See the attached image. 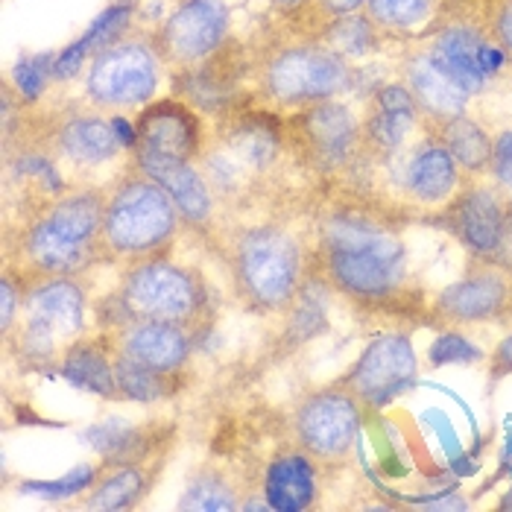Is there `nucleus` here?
I'll return each mask as SVG.
<instances>
[{
    "instance_id": "nucleus-1",
    "label": "nucleus",
    "mask_w": 512,
    "mask_h": 512,
    "mask_svg": "<svg viewBox=\"0 0 512 512\" xmlns=\"http://www.w3.org/2000/svg\"><path fill=\"white\" fill-rule=\"evenodd\" d=\"M106 191L68 188L24 211L18 226H6L3 270L15 273L30 290L47 278L82 276L100 261V229Z\"/></svg>"
},
{
    "instance_id": "nucleus-2",
    "label": "nucleus",
    "mask_w": 512,
    "mask_h": 512,
    "mask_svg": "<svg viewBox=\"0 0 512 512\" xmlns=\"http://www.w3.org/2000/svg\"><path fill=\"white\" fill-rule=\"evenodd\" d=\"M311 258L316 276L357 305H384L404 290V240L378 214L357 208L325 211Z\"/></svg>"
},
{
    "instance_id": "nucleus-3",
    "label": "nucleus",
    "mask_w": 512,
    "mask_h": 512,
    "mask_svg": "<svg viewBox=\"0 0 512 512\" xmlns=\"http://www.w3.org/2000/svg\"><path fill=\"white\" fill-rule=\"evenodd\" d=\"M214 296L205 276L191 264L167 258L120 270L118 287L100 302L103 328H120L135 319L179 325L199 337L214 325Z\"/></svg>"
},
{
    "instance_id": "nucleus-4",
    "label": "nucleus",
    "mask_w": 512,
    "mask_h": 512,
    "mask_svg": "<svg viewBox=\"0 0 512 512\" xmlns=\"http://www.w3.org/2000/svg\"><path fill=\"white\" fill-rule=\"evenodd\" d=\"M182 226L185 220L170 194L144 170L132 167L106 191L100 261L126 270L167 258Z\"/></svg>"
},
{
    "instance_id": "nucleus-5",
    "label": "nucleus",
    "mask_w": 512,
    "mask_h": 512,
    "mask_svg": "<svg viewBox=\"0 0 512 512\" xmlns=\"http://www.w3.org/2000/svg\"><path fill=\"white\" fill-rule=\"evenodd\" d=\"M229 270L237 299L264 316L290 314L314 273L305 243L278 223H255L229 240Z\"/></svg>"
},
{
    "instance_id": "nucleus-6",
    "label": "nucleus",
    "mask_w": 512,
    "mask_h": 512,
    "mask_svg": "<svg viewBox=\"0 0 512 512\" xmlns=\"http://www.w3.org/2000/svg\"><path fill=\"white\" fill-rule=\"evenodd\" d=\"M85 311L88 290L79 276L39 281L27 290L21 316L3 346L27 369H56L65 349L88 334Z\"/></svg>"
},
{
    "instance_id": "nucleus-7",
    "label": "nucleus",
    "mask_w": 512,
    "mask_h": 512,
    "mask_svg": "<svg viewBox=\"0 0 512 512\" xmlns=\"http://www.w3.org/2000/svg\"><path fill=\"white\" fill-rule=\"evenodd\" d=\"M258 88L278 109H305L337 100L352 85V68L322 41H293L273 47L258 62Z\"/></svg>"
},
{
    "instance_id": "nucleus-8",
    "label": "nucleus",
    "mask_w": 512,
    "mask_h": 512,
    "mask_svg": "<svg viewBox=\"0 0 512 512\" xmlns=\"http://www.w3.org/2000/svg\"><path fill=\"white\" fill-rule=\"evenodd\" d=\"M164 62L156 53L150 33L126 36L112 47L91 56L85 71V100L106 115L141 112L158 100Z\"/></svg>"
},
{
    "instance_id": "nucleus-9",
    "label": "nucleus",
    "mask_w": 512,
    "mask_h": 512,
    "mask_svg": "<svg viewBox=\"0 0 512 512\" xmlns=\"http://www.w3.org/2000/svg\"><path fill=\"white\" fill-rule=\"evenodd\" d=\"M363 425V404L337 384L302 395L293 407V442L302 445L322 469H340L355 454Z\"/></svg>"
},
{
    "instance_id": "nucleus-10",
    "label": "nucleus",
    "mask_w": 512,
    "mask_h": 512,
    "mask_svg": "<svg viewBox=\"0 0 512 512\" xmlns=\"http://www.w3.org/2000/svg\"><path fill=\"white\" fill-rule=\"evenodd\" d=\"M284 141L316 173H337L355 164L363 150V123L340 100L296 109L284 123Z\"/></svg>"
},
{
    "instance_id": "nucleus-11",
    "label": "nucleus",
    "mask_w": 512,
    "mask_h": 512,
    "mask_svg": "<svg viewBox=\"0 0 512 512\" xmlns=\"http://www.w3.org/2000/svg\"><path fill=\"white\" fill-rule=\"evenodd\" d=\"M232 36V12L223 0H179L150 33L167 71H191L217 56Z\"/></svg>"
},
{
    "instance_id": "nucleus-12",
    "label": "nucleus",
    "mask_w": 512,
    "mask_h": 512,
    "mask_svg": "<svg viewBox=\"0 0 512 512\" xmlns=\"http://www.w3.org/2000/svg\"><path fill=\"white\" fill-rule=\"evenodd\" d=\"M416 378H419V360L413 340L404 331H393L369 340L355 366L334 384L355 395L363 410H381L407 390H413Z\"/></svg>"
},
{
    "instance_id": "nucleus-13",
    "label": "nucleus",
    "mask_w": 512,
    "mask_h": 512,
    "mask_svg": "<svg viewBox=\"0 0 512 512\" xmlns=\"http://www.w3.org/2000/svg\"><path fill=\"white\" fill-rule=\"evenodd\" d=\"M512 276L495 261H469L466 276L442 287L431 302V322L442 328H472L507 322Z\"/></svg>"
},
{
    "instance_id": "nucleus-14",
    "label": "nucleus",
    "mask_w": 512,
    "mask_h": 512,
    "mask_svg": "<svg viewBox=\"0 0 512 512\" xmlns=\"http://www.w3.org/2000/svg\"><path fill=\"white\" fill-rule=\"evenodd\" d=\"M504 211L507 197L492 179L463 176L460 191L439 208L436 223L469 252V258L492 261L501 240Z\"/></svg>"
},
{
    "instance_id": "nucleus-15",
    "label": "nucleus",
    "mask_w": 512,
    "mask_h": 512,
    "mask_svg": "<svg viewBox=\"0 0 512 512\" xmlns=\"http://www.w3.org/2000/svg\"><path fill=\"white\" fill-rule=\"evenodd\" d=\"M138 147L141 153L179 158V161H199L208 138L205 120L194 103L185 97H161L144 106L135 118ZM132 150V153H135Z\"/></svg>"
},
{
    "instance_id": "nucleus-16",
    "label": "nucleus",
    "mask_w": 512,
    "mask_h": 512,
    "mask_svg": "<svg viewBox=\"0 0 512 512\" xmlns=\"http://www.w3.org/2000/svg\"><path fill=\"white\" fill-rule=\"evenodd\" d=\"M395 158H401L398 188L416 208L439 211L463 185V173H460L451 153L445 150V144L439 141L434 123H428L425 138L419 144L407 147ZM395 158H390V161H395Z\"/></svg>"
},
{
    "instance_id": "nucleus-17",
    "label": "nucleus",
    "mask_w": 512,
    "mask_h": 512,
    "mask_svg": "<svg viewBox=\"0 0 512 512\" xmlns=\"http://www.w3.org/2000/svg\"><path fill=\"white\" fill-rule=\"evenodd\" d=\"M132 164L138 170H144L150 179H156L158 185L170 194L176 202L185 226L199 229V232H211L214 220H217V194L211 188V182L205 179V173L197 167V161H179V158L156 156V153H132Z\"/></svg>"
},
{
    "instance_id": "nucleus-18",
    "label": "nucleus",
    "mask_w": 512,
    "mask_h": 512,
    "mask_svg": "<svg viewBox=\"0 0 512 512\" xmlns=\"http://www.w3.org/2000/svg\"><path fill=\"white\" fill-rule=\"evenodd\" d=\"M106 331H112L115 355L129 357L164 375H185L194 346H197V337L191 331L179 325H167V322L135 319V322H126L120 328H106Z\"/></svg>"
},
{
    "instance_id": "nucleus-19",
    "label": "nucleus",
    "mask_w": 512,
    "mask_h": 512,
    "mask_svg": "<svg viewBox=\"0 0 512 512\" xmlns=\"http://www.w3.org/2000/svg\"><path fill=\"white\" fill-rule=\"evenodd\" d=\"M404 85L410 88L425 123L439 126L445 120L460 118L469 112L472 94L442 68L431 44L419 47L416 53L404 59Z\"/></svg>"
},
{
    "instance_id": "nucleus-20",
    "label": "nucleus",
    "mask_w": 512,
    "mask_h": 512,
    "mask_svg": "<svg viewBox=\"0 0 512 512\" xmlns=\"http://www.w3.org/2000/svg\"><path fill=\"white\" fill-rule=\"evenodd\" d=\"M319 474L322 466L302 448L284 445L264 469L261 495L276 512H308L319 507Z\"/></svg>"
},
{
    "instance_id": "nucleus-21",
    "label": "nucleus",
    "mask_w": 512,
    "mask_h": 512,
    "mask_svg": "<svg viewBox=\"0 0 512 512\" xmlns=\"http://www.w3.org/2000/svg\"><path fill=\"white\" fill-rule=\"evenodd\" d=\"M167 457L170 454L129 460V463H106L103 477L82 495L79 507L94 512H120L141 507L164 472Z\"/></svg>"
},
{
    "instance_id": "nucleus-22",
    "label": "nucleus",
    "mask_w": 512,
    "mask_h": 512,
    "mask_svg": "<svg viewBox=\"0 0 512 512\" xmlns=\"http://www.w3.org/2000/svg\"><path fill=\"white\" fill-rule=\"evenodd\" d=\"M120 141L106 112H74L50 129V153L79 167L109 164L120 156Z\"/></svg>"
},
{
    "instance_id": "nucleus-23",
    "label": "nucleus",
    "mask_w": 512,
    "mask_h": 512,
    "mask_svg": "<svg viewBox=\"0 0 512 512\" xmlns=\"http://www.w3.org/2000/svg\"><path fill=\"white\" fill-rule=\"evenodd\" d=\"M56 372L82 393L106 401H120L118 378H115V343H112V331L106 328L74 340L65 349Z\"/></svg>"
},
{
    "instance_id": "nucleus-24",
    "label": "nucleus",
    "mask_w": 512,
    "mask_h": 512,
    "mask_svg": "<svg viewBox=\"0 0 512 512\" xmlns=\"http://www.w3.org/2000/svg\"><path fill=\"white\" fill-rule=\"evenodd\" d=\"M82 436L85 442H91L103 463H129L170 454L176 442V428L170 422L129 425L126 419H106L103 425L88 428Z\"/></svg>"
},
{
    "instance_id": "nucleus-25",
    "label": "nucleus",
    "mask_w": 512,
    "mask_h": 512,
    "mask_svg": "<svg viewBox=\"0 0 512 512\" xmlns=\"http://www.w3.org/2000/svg\"><path fill=\"white\" fill-rule=\"evenodd\" d=\"M483 36L486 33H480L474 24H448L431 41V50L442 62V68L457 79L472 97L483 94V88L489 82L477 65V47H480Z\"/></svg>"
},
{
    "instance_id": "nucleus-26",
    "label": "nucleus",
    "mask_w": 512,
    "mask_h": 512,
    "mask_svg": "<svg viewBox=\"0 0 512 512\" xmlns=\"http://www.w3.org/2000/svg\"><path fill=\"white\" fill-rule=\"evenodd\" d=\"M436 135L445 144V150L451 153V158L457 161L463 176H489L495 138L477 120L469 118V112L460 115V118L439 123Z\"/></svg>"
},
{
    "instance_id": "nucleus-27",
    "label": "nucleus",
    "mask_w": 512,
    "mask_h": 512,
    "mask_svg": "<svg viewBox=\"0 0 512 512\" xmlns=\"http://www.w3.org/2000/svg\"><path fill=\"white\" fill-rule=\"evenodd\" d=\"M240 495L243 492L237 486L235 474L220 466H202L188 477L176 507L191 512H232L240 510L243 504Z\"/></svg>"
},
{
    "instance_id": "nucleus-28",
    "label": "nucleus",
    "mask_w": 512,
    "mask_h": 512,
    "mask_svg": "<svg viewBox=\"0 0 512 512\" xmlns=\"http://www.w3.org/2000/svg\"><path fill=\"white\" fill-rule=\"evenodd\" d=\"M363 12L384 36H416L434 24L439 0H366Z\"/></svg>"
},
{
    "instance_id": "nucleus-29",
    "label": "nucleus",
    "mask_w": 512,
    "mask_h": 512,
    "mask_svg": "<svg viewBox=\"0 0 512 512\" xmlns=\"http://www.w3.org/2000/svg\"><path fill=\"white\" fill-rule=\"evenodd\" d=\"M115 378H118L120 401L150 404V401H164L182 390V375H164L120 355H115Z\"/></svg>"
},
{
    "instance_id": "nucleus-30",
    "label": "nucleus",
    "mask_w": 512,
    "mask_h": 512,
    "mask_svg": "<svg viewBox=\"0 0 512 512\" xmlns=\"http://www.w3.org/2000/svg\"><path fill=\"white\" fill-rule=\"evenodd\" d=\"M381 39H384V33L372 24V18L366 12H355V15L334 18L316 41H322L328 50H334L337 56H343L349 62V59H363V56L375 53Z\"/></svg>"
},
{
    "instance_id": "nucleus-31",
    "label": "nucleus",
    "mask_w": 512,
    "mask_h": 512,
    "mask_svg": "<svg viewBox=\"0 0 512 512\" xmlns=\"http://www.w3.org/2000/svg\"><path fill=\"white\" fill-rule=\"evenodd\" d=\"M132 21H135V3L132 0H118L91 21V27L77 39V47L91 59L97 50L112 47V44L126 39L129 30H132Z\"/></svg>"
},
{
    "instance_id": "nucleus-32",
    "label": "nucleus",
    "mask_w": 512,
    "mask_h": 512,
    "mask_svg": "<svg viewBox=\"0 0 512 512\" xmlns=\"http://www.w3.org/2000/svg\"><path fill=\"white\" fill-rule=\"evenodd\" d=\"M106 472V463H82L77 469H71L68 474H62L59 480H24L18 483V489L24 495H36L44 501H71L85 495L100 477Z\"/></svg>"
},
{
    "instance_id": "nucleus-33",
    "label": "nucleus",
    "mask_w": 512,
    "mask_h": 512,
    "mask_svg": "<svg viewBox=\"0 0 512 512\" xmlns=\"http://www.w3.org/2000/svg\"><path fill=\"white\" fill-rule=\"evenodd\" d=\"M53 62H56L53 53H39V56L18 59V65L12 68V85L27 103H36L44 94L47 82L53 79Z\"/></svg>"
},
{
    "instance_id": "nucleus-34",
    "label": "nucleus",
    "mask_w": 512,
    "mask_h": 512,
    "mask_svg": "<svg viewBox=\"0 0 512 512\" xmlns=\"http://www.w3.org/2000/svg\"><path fill=\"white\" fill-rule=\"evenodd\" d=\"M483 352L474 346L466 334H460L457 328H445L428 349V363L439 369V366H451V363H480Z\"/></svg>"
},
{
    "instance_id": "nucleus-35",
    "label": "nucleus",
    "mask_w": 512,
    "mask_h": 512,
    "mask_svg": "<svg viewBox=\"0 0 512 512\" xmlns=\"http://www.w3.org/2000/svg\"><path fill=\"white\" fill-rule=\"evenodd\" d=\"M24 296H27V287L21 284V278L3 270V276H0V331H3V340L12 334V328L21 316Z\"/></svg>"
},
{
    "instance_id": "nucleus-36",
    "label": "nucleus",
    "mask_w": 512,
    "mask_h": 512,
    "mask_svg": "<svg viewBox=\"0 0 512 512\" xmlns=\"http://www.w3.org/2000/svg\"><path fill=\"white\" fill-rule=\"evenodd\" d=\"M489 179L498 185V191L512 199V129L495 135V150H492V167Z\"/></svg>"
},
{
    "instance_id": "nucleus-37",
    "label": "nucleus",
    "mask_w": 512,
    "mask_h": 512,
    "mask_svg": "<svg viewBox=\"0 0 512 512\" xmlns=\"http://www.w3.org/2000/svg\"><path fill=\"white\" fill-rule=\"evenodd\" d=\"M486 27H489V36L498 41L507 53L512 65V0H495L489 6V15H486Z\"/></svg>"
},
{
    "instance_id": "nucleus-38",
    "label": "nucleus",
    "mask_w": 512,
    "mask_h": 512,
    "mask_svg": "<svg viewBox=\"0 0 512 512\" xmlns=\"http://www.w3.org/2000/svg\"><path fill=\"white\" fill-rule=\"evenodd\" d=\"M477 65H480L483 77L495 79L501 77V71L510 65V59H507V53H504V47L498 41L492 36H483L480 47H477Z\"/></svg>"
},
{
    "instance_id": "nucleus-39",
    "label": "nucleus",
    "mask_w": 512,
    "mask_h": 512,
    "mask_svg": "<svg viewBox=\"0 0 512 512\" xmlns=\"http://www.w3.org/2000/svg\"><path fill=\"white\" fill-rule=\"evenodd\" d=\"M305 6L314 9L316 18H325V27L334 21V18H343V15H355V12H363L366 0H308ZM302 6V9H305Z\"/></svg>"
},
{
    "instance_id": "nucleus-40",
    "label": "nucleus",
    "mask_w": 512,
    "mask_h": 512,
    "mask_svg": "<svg viewBox=\"0 0 512 512\" xmlns=\"http://www.w3.org/2000/svg\"><path fill=\"white\" fill-rule=\"evenodd\" d=\"M486 366H489V384L495 387L498 381H504V378H510L512 375V331L492 349V355L486 360Z\"/></svg>"
},
{
    "instance_id": "nucleus-41",
    "label": "nucleus",
    "mask_w": 512,
    "mask_h": 512,
    "mask_svg": "<svg viewBox=\"0 0 512 512\" xmlns=\"http://www.w3.org/2000/svg\"><path fill=\"white\" fill-rule=\"evenodd\" d=\"M492 261H495L498 267H504L512 276V199H507L504 226H501V240H498V249H495Z\"/></svg>"
},
{
    "instance_id": "nucleus-42",
    "label": "nucleus",
    "mask_w": 512,
    "mask_h": 512,
    "mask_svg": "<svg viewBox=\"0 0 512 512\" xmlns=\"http://www.w3.org/2000/svg\"><path fill=\"white\" fill-rule=\"evenodd\" d=\"M112 118V129L118 135L120 147L123 150H135L138 147V129H135V120L123 118V115H109Z\"/></svg>"
},
{
    "instance_id": "nucleus-43",
    "label": "nucleus",
    "mask_w": 512,
    "mask_h": 512,
    "mask_svg": "<svg viewBox=\"0 0 512 512\" xmlns=\"http://www.w3.org/2000/svg\"><path fill=\"white\" fill-rule=\"evenodd\" d=\"M422 507H428V510H466L469 501L451 495V498H442V501H434V504H422Z\"/></svg>"
},
{
    "instance_id": "nucleus-44",
    "label": "nucleus",
    "mask_w": 512,
    "mask_h": 512,
    "mask_svg": "<svg viewBox=\"0 0 512 512\" xmlns=\"http://www.w3.org/2000/svg\"><path fill=\"white\" fill-rule=\"evenodd\" d=\"M273 6H276L278 12H287V15H293V12H299L308 0H270Z\"/></svg>"
},
{
    "instance_id": "nucleus-45",
    "label": "nucleus",
    "mask_w": 512,
    "mask_h": 512,
    "mask_svg": "<svg viewBox=\"0 0 512 512\" xmlns=\"http://www.w3.org/2000/svg\"><path fill=\"white\" fill-rule=\"evenodd\" d=\"M501 463H504V469H510L512 466V425L510 431H507V442H504V457H501Z\"/></svg>"
},
{
    "instance_id": "nucleus-46",
    "label": "nucleus",
    "mask_w": 512,
    "mask_h": 512,
    "mask_svg": "<svg viewBox=\"0 0 512 512\" xmlns=\"http://www.w3.org/2000/svg\"><path fill=\"white\" fill-rule=\"evenodd\" d=\"M507 322H512V287H510V314H507Z\"/></svg>"
}]
</instances>
